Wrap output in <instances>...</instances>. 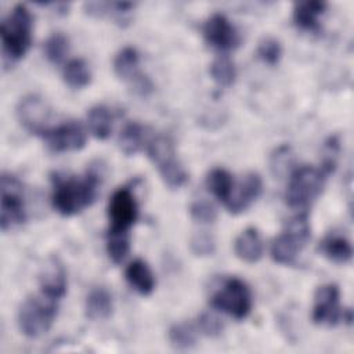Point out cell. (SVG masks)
<instances>
[{
	"instance_id": "1",
	"label": "cell",
	"mask_w": 354,
	"mask_h": 354,
	"mask_svg": "<svg viewBox=\"0 0 354 354\" xmlns=\"http://www.w3.org/2000/svg\"><path fill=\"white\" fill-rule=\"evenodd\" d=\"M53 207L61 216H73L90 206L100 187V176L94 170H88L83 177H61L53 178Z\"/></svg>"
},
{
	"instance_id": "11",
	"label": "cell",
	"mask_w": 354,
	"mask_h": 354,
	"mask_svg": "<svg viewBox=\"0 0 354 354\" xmlns=\"http://www.w3.org/2000/svg\"><path fill=\"white\" fill-rule=\"evenodd\" d=\"M41 137L53 152L77 151L82 149L86 144L84 129L75 120L50 127Z\"/></svg>"
},
{
	"instance_id": "9",
	"label": "cell",
	"mask_w": 354,
	"mask_h": 354,
	"mask_svg": "<svg viewBox=\"0 0 354 354\" xmlns=\"http://www.w3.org/2000/svg\"><path fill=\"white\" fill-rule=\"evenodd\" d=\"M17 116L21 124L32 134L43 136L48 129L51 109L39 95L24 97L17 106Z\"/></svg>"
},
{
	"instance_id": "20",
	"label": "cell",
	"mask_w": 354,
	"mask_h": 354,
	"mask_svg": "<svg viewBox=\"0 0 354 354\" xmlns=\"http://www.w3.org/2000/svg\"><path fill=\"white\" fill-rule=\"evenodd\" d=\"M156 166L162 180L171 189H177L183 187L188 180V174L185 169L181 166V163L176 159V153L166 156L165 159L158 162Z\"/></svg>"
},
{
	"instance_id": "10",
	"label": "cell",
	"mask_w": 354,
	"mask_h": 354,
	"mask_svg": "<svg viewBox=\"0 0 354 354\" xmlns=\"http://www.w3.org/2000/svg\"><path fill=\"white\" fill-rule=\"evenodd\" d=\"M340 292L337 285L326 283L317 289L314 296L313 307V321L317 325L335 326L342 318L343 311L339 304Z\"/></svg>"
},
{
	"instance_id": "5",
	"label": "cell",
	"mask_w": 354,
	"mask_h": 354,
	"mask_svg": "<svg viewBox=\"0 0 354 354\" xmlns=\"http://www.w3.org/2000/svg\"><path fill=\"white\" fill-rule=\"evenodd\" d=\"M325 174L321 169L301 166L296 169L289 178L286 189V203L293 209L307 207L322 191Z\"/></svg>"
},
{
	"instance_id": "21",
	"label": "cell",
	"mask_w": 354,
	"mask_h": 354,
	"mask_svg": "<svg viewBox=\"0 0 354 354\" xmlns=\"http://www.w3.org/2000/svg\"><path fill=\"white\" fill-rule=\"evenodd\" d=\"M138 53L133 47H124L113 59V71L122 80L133 82L141 75L138 72Z\"/></svg>"
},
{
	"instance_id": "19",
	"label": "cell",
	"mask_w": 354,
	"mask_h": 354,
	"mask_svg": "<svg viewBox=\"0 0 354 354\" xmlns=\"http://www.w3.org/2000/svg\"><path fill=\"white\" fill-rule=\"evenodd\" d=\"M321 253L333 263H347L353 256V248L348 239L342 235H329L319 245Z\"/></svg>"
},
{
	"instance_id": "6",
	"label": "cell",
	"mask_w": 354,
	"mask_h": 354,
	"mask_svg": "<svg viewBox=\"0 0 354 354\" xmlns=\"http://www.w3.org/2000/svg\"><path fill=\"white\" fill-rule=\"evenodd\" d=\"M210 304L235 319H243L249 315L252 308L250 289L239 278L231 277L213 293Z\"/></svg>"
},
{
	"instance_id": "8",
	"label": "cell",
	"mask_w": 354,
	"mask_h": 354,
	"mask_svg": "<svg viewBox=\"0 0 354 354\" xmlns=\"http://www.w3.org/2000/svg\"><path fill=\"white\" fill-rule=\"evenodd\" d=\"M109 232H129L138 217V205L133 192L123 187L113 192L108 205Z\"/></svg>"
},
{
	"instance_id": "26",
	"label": "cell",
	"mask_w": 354,
	"mask_h": 354,
	"mask_svg": "<svg viewBox=\"0 0 354 354\" xmlns=\"http://www.w3.org/2000/svg\"><path fill=\"white\" fill-rule=\"evenodd\" d=\"M130 250V235L129 232H109L106 235V252L109 259L119 264L122 263Z\"/></svg>"
},
{
	"instance_id": "4",
	"label": "cell",
	"mask_w": 354,
	"mask_h": 354,
	"mask_svg": "<svg viewBox=\"0 0 354 354\" xmlns=\"http://www.w3.org/2000/svg\"><path fill=\"white\" fill-rule=\"evenodd\" d=\"M310 239V224L306 214H297L289 220L286 230L271 245V257L278 264H293L300 250Z\"/></svg>"
},
{
	"instance_id": "16",
	"label": "cell",
	"mask_w": 354,
	"mask_h": 354,
	"mask_svg": "<svg viewBox=\"0 0 354 354\" xmlns=\"http://www.w3.org/2000/svg\"><path fill=\"white\" fill-rule=\"evenodd\" d=\"M235 254L246 263H256L263 256V242L256 228H246L235 239L234 243Z\"/></svg>"
},
{
	"instance_id": "2",
	"label": "cell",
	"mask_w": 354,
	"mask_h": 354,
	"mask_svg": "<svg viewBox=\"0 0 354 354\" xmlns=\"http://www.w3.org/2000/svg\"><path fill=\"white\" fill-rule=\"evenodd\" d=\"M3 51L11 61L21 59L32 43V15L24 4H17L0 24Z\"/></svg>"
},
{
	"instance_id": "28",
	"label": "cell",
	"mask_w": 354,
	"mask_h": 354,
	"mask_svg": "<svg viewBox=\"0 0 354 354\" xmlns=\"http://www.w3.org/2000/svg\"><path fill=\"white\" fill-rule=\"evenodd\" d=\"M134 7L133 3H102V1H88L84 3V11L93 17H105L112 15L115 18L122 17L130 12Z\"/></svg>"
},
{
	"instance_id": "22",
	"label": "cell",
	"mask_w": 354,
	"mask_h": 354,
	"mask_svg": "<svg viewBox=\"0 0 354 354\" xmlns=\"http://www.w3.org/2000/svg\"><path fill=\"white\" fill-rule=\"evenodd\" d=\"M206 188L212 192L220 202L227 205L234 189L232 176L225 169H213L206 177Z\"/></svg>"
},
{
	"instance_id": "27",
	"label": "cell",
	"mask_w": 354,
	"mask_h": 354,
	"mask_svg": "<svg viewBox=\"0 0 354 354\" xmlns=\"http://www.w3.org/2000/svg\"><path fill=\"white\" fill-rule=\"evenodd\" d=\"M210 76L220 87H230L235 82L236 69L232 61L227 57H218L210 65Z\"/></svg>"
},
{
	"instance_id": "25",
	"label": "cell",
	"mask_w": 354,
	"mask_h": 354,
	"mask_svg": "<svg viewBox=\"0 0 354 354\" xmlns=\"http://www.w3.org/2000/svg\"><path fill=\"white\" fill-rule=\"evenodd\" d=\"M62 77L65 83L72 88H83L91 80V72L88 65L82 58L71 59L62 72Z\"/></svg>"
},
{
	"instance_id": "18",
	"label": "cell",
	"mask_w": 354,
	"mask_h": 354,
	"mask_svg": "<svg viewBox=\"0 0 354 354\" xmlns=\"http://www.w3.org/2000/svg\"><path fill=\"white\" fill-rule=\"evenodd\" d=\"M112 297L104 288L93 289L86 299V317L93 321L106 319L112 314Z\"/></svg>"
},
{
	"instance_id": "32",
	"label": "cell",
	"mask_w": 354,
	"mask_h": 354,
	"mask_svg": "<svg viewBox=\"0 0 354 354\" xmlns=\"http://www.w3.org/2000/svg\"><path fill=\"white\" fill-rule=\"evenodd\" d=\"M292 163H293V155H292L290 147H288V145H282V147L277 148L270 159L271 170L275 176L285 174Z\"/></svg>"
},
{
	"instance_id": "3",
	"label": "cell",
	"mask_w": 354,
	"mask_h": 354,
	"mask_svg": "<svg viewBox=\"0 0 354 354\" xmlns=\"http://www.w3.org/2000/svg\"><path fill=\"white\" fill-rule=\"evenodd\" d=\"M58 301L46 296L26 299L18 311V328L26 337H39L46 333L58 311Z\"/></svg>"
},
{
	"instance_id": "7",
	"label": "cell",
	"mask_w": 354,
	"mask_h": 354,
	"mask_svg": "<svg viewBox=\"0 0 354 354\" xmlns=\"http://www.w3.org/2000/svg\"><path fill=\"white\" fill-rule=\"evenodd\" d=\"M0 225L3 231H8L26 220L22 184L12 174L3 173L0 178Z\"/></svg>"
},
{
	"instance_id": "13",
	"label": "cell",
	"mask_w": 354,
	"mask_h": 354,
	"mask_svg": "<svg viewBox=\"0 0 354 354\" xmlns=\"http://www.w3.org/2000/svg\"><path fill=\"white\" fill-rule=\"evenodd\" d=\"M41 295L51 300H61L66 293V274L57 259H50L40 274Z\"/></svg>"
},
{
	"instance_id": "24",
	"label": "cell",
	"mask_w": 354,
	"mask_h": 354,
	"mask_svg": "<svg viewBox=\"0 0 354 354\" xmlns=\"http://www.w3.org/2000/svg\"><path fill=\"white\" fill-rule=\"evenodd\" d=\"M87 120L93 136L98 140H106L112 131V115L104 105L93 106L87 113Z\"/></svg>"
},
{
	"instance_id": "30",
	"label": "cell",
	"mask_w": 354,
	"mask_h": 354,
	"mask_svg": "<svg viewBox=\"0 0 354 354\" xmlns=\"http://www.w3.org/2000/svg\"><path fill=\"white\" fill-rule=\"evenodd\" d=\"M169 340L176 348L187 350L195 344V332L191 325L174 324L169 329Z\"/></svg>"
},
{
	"instance_id": "15",
	"label": "cell",
	"mask_w": 354,
	"mask_h": 354,
	"mask_svg": "<svg viewBox=\"0 0 354 354\" xmlns=\"http://www.w3.org/2000/svg\"><path fill=\"white\" fill-rule=\"evenodd\" d=\"M326 4L318 0L297 1L293 6V21L295 24L308 32L319 30V18L325 12Z\"/></svg>"
},
{
	"instance_id": "31",
	"label": "cell",
	"mask_w": 354,
	"mask_h": 354,
	"mask_svg": "<svg viewBox=\"0 0 354 354\" xmlns=\"http://www.w3.org/2000/svg\"><path fill=\"white\" fill-rule=\"evenodd\" d=\"M257 55L263 62L268 65H277L282 57L281 43L274 37L263 39L257 47Z\"/></svg>"
},
{
	"instance_id": "14",
	"label": "cell",
	"mask_w": 354,
	"mask_h": 354,
	"mask_svg": "<svg viewBox=\"0 0 354 354\" xmlns=\"http://www.w3.org/2000/svg\"><path fill=\"white\" fill-rule=\"evenodd\" d=\"M261 189L263 184L260 176L256 173H248L239 183L238 191L231 194V198L225 205L227 209L234 214L246 210L260 196Z\"/></svg>"
},
{
	"instance_id": "29",
	"label": "cell",
	"mask_w": 354,
	"mask_h": 354,
	"mask_svg": "<svg viewBox=\"0 0 354 354\" xmlns=\"http://www.w3.org/2000/svg\"><path fill=\"white\" fill-rule=\"evenodd\" d=\"M69 50L68 37L62 33H53L44 43L46 58L53 64H59Z\"/></svg>"
},
{
	"instance_id": "23",
	"label": "cell",
	"mask_w": 354,
	"mask_h": 354,
	"mask_svg": "<svg viewBox=\"0 0 354 354\" xmlns=\"http://www.w3.org/2000/svg\"><path fill=\"white\" fill-rule=\"evenodd\" d=\"M147 140L145 127L138 122L127 123L119 136V148L126 155L137 153Z\"/></svg>"
},
{
	"instance_id": "12",
	"label": "cell",
	"mask_w": 354,
	"mask_h": 354,
	"mask_svg": "<svg viewBox=\"0 0 354 354\" xmlns=\"http://www.w3.org/2000/svg\"><path fill=\"white\" fill-rule=\"evenodd\" d=\"M205 40L216 50L228 51L235 48L241 39L235 26L223 14L210 15L203 25Z\"/></svg>"
},
{
	"instance_id": "35",
	"label": "cell",
	"mask_w": 354,
	"mask_h": 354,
	"mask_svg": "<svg viewBox=\"0 0 354 354\" xmlns=\"http://www.w3.org/2000/svg\"><path fill=\"white\" fill-rule=\"evenodd\" d=\"M223 322L210 313H202L198 317V329L206 336H218L223 332Z\"/></svg>"
},
{
	"instance_id": "33",
	"label": "cell",
	"mask_w": 354,
	"mask_h": 354,
	"mask_svg": "<svg viewBox=\"0 0 354 354\" xmlns=\"http://www.w3.org/2000/svg\"><path fill=\"white\" fill-rule=\"evenodd\" d=\"M191 252L195 256H212L216 249L214 238L207 232H196L191 236L189 241Z\"/></svg>"
},
{
	"instance_id": "17",
	"label": "cell",
	"mask_w": 354,
	"mask_h": 354,
	"mask_svg": "<svg viewBox=\"0 0 354 354\" xmlns=\"http://www.w3.org/2000/svg\"><path fill=\"white\" fill-rule=\"evenodd\" d=\"M126 279L142 296H148L155 289V278L148 264L140 259L131 261L126 268Z\"/></svg>"
},
{
	"instance_id": "34",
	"label": "cell",
	"mask_w": 354,
	"mask_h": 354,
	"mask_svg": "<svg viewBox=\"0 0 354 354\" xmlns=\"http://www.w3.org/2000/svg\"><path fill=\"white\" fill-rule=\"evenodd\" d=\"M189 214L196 223H201V224H210L217 217V212L214 206L207 201H195L189 206Z\"/></svg>"
}]
</instances>
